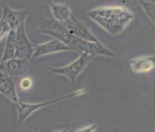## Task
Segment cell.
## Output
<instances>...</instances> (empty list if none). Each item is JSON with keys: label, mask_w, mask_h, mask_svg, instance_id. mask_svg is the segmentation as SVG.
I'll return each instance as SVG.
<instances>
[{"label": "cell", "mask_w": 155, "mask_h": 132, "mask_svg": "<svg viewBox=\"0 0 155 132\" xmlns=\"http://www.w3.org/2000/svg\"><path fill=\"white\" fill-rule=\"evenodd\" d=\"M87 15L112 36L120 34L134 18L132 12L121 6L97 8L90 10Z\"/></svg>", "instance_id": "1"}, {"label": "cell", "mask_w": 155, "mask_h": 132, "mask_svg": "<svg viewBox=\"0 0 155 132\" xmlns=\"http://www.w3.org/2000/svg\"><path fill=\"white\" fill-rule=\"evenodd\" d=\"M38 32L42 34H47L59 40L73 50L81 53L83 40L76 37L67 29L61 22L54 18L46 19L38 29Z\"/></svg>", "instance_id": "2"}, {"label": "cell", "mask_w": 155, "mask_h": 132, "mask_svg": "<svg viewBox=\"0 0 155 132\" xmlns=\"http://www.w3.org/2000/svg\"><path fill=\"white\" fill-rule=\"evenodd\" d=\"M86 93V88H80L77 89L76 91L71 93L69 94L65 95L60 98H54L51 100L46 101V102H38V103H28V102H19L18 103L16 104L17 112H18V124L21 125L22 122H24L26 119H28L29 116H31L33 112L36 111H38L40 108L47 107L51 104L57 103L59 102H62V101L68 100L72 98H76L78 96L84 94Z\"/></svg>", "instance_id": "3"}, {"label": "cell", "mask_w": 155, "mask_h": 132, "mask_svg": "<svg viewBox=\"0 0 155 132\" xmlns=\"http://www.w3.org/2000/svg\"><path fill=\"white\" fill-rule=\"evenodd\" d=\"M92 58L93 56L89 54L81 53L79 58L69 65L61 68H47V69L51 74L62 75L67 78L71 83H75L76 78L82 72Z\"/></svg>", "instance_id": "4"}, {"label": "cell", "mask_w": 155, "mask_h": 132, "mask_svg": "<svg viewBox=\"0 0 155 132\" xmlns=\"http://www.w3.org/2000/svg\"><path fill=\"white\" fill-rule=\"evenodd\" d=\"M34 46L27 36L25 22L22 23L16 31V57L18 59L31 60L33 55Z\"/></svg>", "instance_id": "5"}, {"label": "cell", "mask_w": 155, "mask_h": 132, "mask_svg": "<svg viewBox=\"0 0 155 132\" xmlns=\"http://www.w3.org/2000/svg\"><path fill=\"white\" fill-rule=\"evenodd\" d=\"M62 24V23H61ZM63 25L72 35L76 37L81 39L83 41H92V42H100L91 31L86 27V25L81 22L76 17L72 15L71 17L67 22L63 23Z\"/></svg>", "instance_id": "6"}, {"label": "cell", "mask_w": 155, "mask_h": 132, "mask_svg": "<svg viewBox=\"0 0 155 132\" xmlns=\"http://www.w3.org/2000/svg\"><path fill=\"white\" fill-rule=\"evenodd\" d=\"M69 50H73L59 40L53 39V40L46 42V43H43V44L34 46V51H33L32 59H37V58L44 56L47 55H50V54L69 51Z\"/></svg>", "instance_id": "7"}, {"label": "cell", "mask_w": 155, "mask_h": 132, "mask_svg": "<svg viewBox=\"0 0 155 132\" xmlns=\"http://www.w3.org/2000/svg\"><path fill=\"white\" fill-rule=\"evenodd\" d=\"M28 14V10H14L7 6L6 4L3 5V13L2 17L5 20L8 24L10 26L13 31H17L20 25L25 22V19Z\"/></svg>", "instance_id": "8"}, {"label": "cell", "mask_w": 155, "mask_h": 132, "mask_svg": "<svg viewBox=\"0 0 155 132\" xmlns=\"http://www.w3.org/2000/svg\"><path fill=\"white\" fill-rule=\"evenodd\" d=\"M0 75V92L2 95L13 103H18L19 98L17 93L13 77L2 71Z\"/></svg>", "instance_id": "9"}, {"label": "cell", "mask_w": 155, "mask_h": 132, "mask_svg": "<svg viewBox=\"0 0 155 132\" xmlns=\"http://www.w3.org/2000/svg\"><path fill=\"white\" fill-rule=\"evenodd\" d=\"M130 69L135 74L150 72L155 69V55L140 56L129 61Z\"/></svg>", "instance_id": "10"}, {"label": "cell", "mask_w": 155, "mask_h": 132, "mask_svg": "<svg viewBox=\"0 0 155 132\" xmlns=\"http://www.w3.org/2000/svg\"><path fill=\"white\" fill-rule=\"evenodd\" d=\"M28 60L26 59L14 58L1 63V71L6 73L12 77L21 75L28 65Z\"/></svg>", "instance_id": "11"}, {"label": "cell", "mask_w": 155, "mask_h": 132, "mask_svg": "<svg viewBox=\"0 0 155 132\" xmlns=\"http://www.w3.org/2000/svg\"><path fill=\"white\" fill-rule=\"evenodd\" d=\"M81 53H87L91 56H107L114 57V54L104 47L101 42L83 41Z\"/></svg>", "instance_id": "12"}, {"label": "cell", "mask_w": 155, "mask_h": 132, "mask_svg": "<svg viewBox=\"0 0 155 132\" xmlns=\"http://www.w3.org/2000/svg\"><path fill=\"white\" fill-rule=\"evenodd\" d=\"M48 4L51 8L53 18L62 24L67 22L72 16L67 4H61L53 2H48Z\"/></svg>", "instance_id": "13"}, {"label": "cell", "mask_w": 155, "mask_h": 132, "mask_svg": "<svg viewBox=\"0 0 155 132\" xmlns=\"http://www.w3.org/2000/svg\"><path fill=\"white\" fill-rule=\"evenodd\" d=\"M16 57V31H11L7 36L6 44L1 63L14 59Z\"/></svg>", "instance_id": "14"}, {"label": "cell", "mask_w": 155, "mask_h": 132, "mask_svg": "<svg viewBox=\"0 0 155 132\" xmlns=\"http://www.w3.org/2000/svg\"><path fill=\"white\" fill-rule=\"evenodd\" d=\"M139 3L141 5L143 11L145 12L146 15L149 17L153 24L155 27V3L149 2V1H139Z\"/></svg>", "instance_id": "15"}, {"label": "cell", "mask_w": 155, "mask_h": 132, "mask_svg": "<svg viewBox=\"0 0 155 132\" xmlns=\"http://www.w3.org/2000/svg\"><path fill=\"white\" fill-rule=\"evenodd\" d=\"M11 31H13L10 26L8 24V22L3 20V18H1V23H0V38L3 40V38L6 37L8 36Z\"/></svg>", "instance_id": "16"}, {"label": "cell", "mask_w": 155, "mask_h": 132, "mask_svg": "<svg viewBox=\"0 0 155 132\" xmlns=\"http://www.w3.org/2000/svg\"><path fill=\"white\" fill-rule=\"evenodd\" d=\"M32 81L30 78H23L20 82V88L23 90H28L29 88H32Z\"/></svg>", "instance_id": "17"}, {"label": "cell", "mask_w": 155, "mask_h": 132, "mask_svg": "<svg viewBox=\"0 0 155 132\" xmlns=\"http://www.w3.org/2000/svg\"><path fill=\"white\" fill-rule=\"evenodd\" d=\"M96 129H97V124H91V125L81 127V128L75 130L74 132H95Z\"/></svg>", "instance_id": "18"}, {"label": "cell", "mask_w": 155, "mask_h": 132, "mask_svg": "<svg viewBox=\"0 0 155 132\" xmlns=\"http://www.w3.org/2000/svg\"><path fill=\"white\" fill-rule=\"evenodd\" d=\"M54 132H68L67 130H56V131Z\"/></svg>", "instance_id": "19"}, {"label": "cell", "mask_w": 155, "mask_h": 132, "mask_svg": "<svg viewBox=\"0 0 155 132\" xmlns=\"http://www.w3.org/2000/svg\"><path fill=\"white\" fill-rule=\"evenodd\" d=\"M68 132H74V130H70V131H68Z\"/></svg>", "instance_id": "20"}, {"label": "cell", "mask_w": 155, "mask_h": 132, "mask_svg": "<svg viewBox=\"0 0 155 132\" xmlns=\"http://www.w3.org/2000/svg\"><path fill=\"white\" fill-rule=\"evenodd\" d=\"M34 132H38V130H34Z\"/></svg>", "instance_id": "21"}, {"label": "cell", "mask_w": 155, "mask_h": 132, "mask_svg": "<svg viewBox=\"0 0 155 132\" xmlns=\"http://www.w3.org/2000/svg\"><path fill=\"white\" fill-rule=\"evenodd\" d=\"M153 131H155V129H153Z\"/></svg>", "instance_id": "22"}]
</instances>
